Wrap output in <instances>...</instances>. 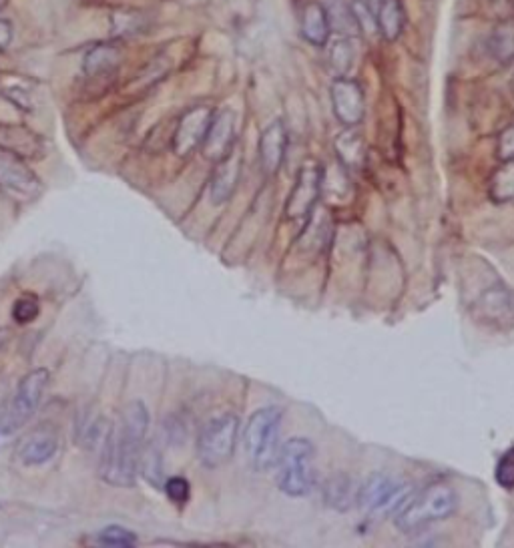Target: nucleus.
I'll use <instances>...</instances> for the list:
<instances>
[{
    "instance_id": "nucleus-1",
    "label": "nucleus",
    "mask_w": 514,
    "mask_h": 548,
    "mask_svg": "<svg viewBox=\"0 0 514 548\" xmlns=\"http://www.w3.org/2000/svg\"><path fill=\"white\" fill-rule=\"evenodd\" d=\"M149 430V410L143 402L123 408L119 424L105 432L101 450V478L111 486H133L139 472V456Z\"/></svg>"
},
{
    "instance_id": "nucleus-2",
    "label": "nucleus",
    "mask_w": 514,
    "mask_h": 548,
    "mask_svg": "<svg viewBox=\"0 0 514 548\" xmlns=\"http://www.w3.org/2000/svg\"><path fill=\"white\" fill-rule=\"evenodd\" d=\"M458 508V494L446 482H432L410 496L396 512L394 524L404 534H414L434 522L450 518Z\"/></svg>"
},
{
    "instance_id": "nucleus-3",
    "label": "nucleus",
    "mask_w": 514,
    "mask_h": 548,
    "mask_svg": "<svg viewBox=\"0 0 514 548\" xmlns=\"http://www.w3.org/2000/svg\"><path fill=\"white\" fill-rule=\"evenodd\" d=\"M284 412L276 406L255 410L245 426L243 442L247 458L255 470H270L280 456V428Z\"/></svg>"
},
{
    "instance_id": "nucleus-4",
    "label": "nucleus",
    "mask_w": 514,
    "mask_h": 548,
    "mask_svg": "<svg viewBox=\"0 0 514 548\" xmlns=\"http://www.w3.org/2000/svg\"><path fill=\"white\" fill-rule=\"evenodd\" d=\"M314 444L306 438H290L278 456V486L284 494L300 498L312 492Z\"/></svg>"
},
{
    "instance_id": "nucleus-5",
    "label": "nucleus",
    "mask_w": 514,
    "mask_h": 548,
    "mask_svg": "<svg viewBox=\"0 0 514 548\" xmlns=\"http://www.w3.org/2000/svg\"><path fill=\"white\" fill-rule=\"evenodd\" d=\"M49 382L51 372L47 368H37L19 382L3 416H0V438H9L17 434L33 418Z\"/></svg>"
},
{
    "instance_id": "nucleus-6",
    "label": "nucleus",
    "mask_w": 514,
    "mask_h": 548,
    "mask_svg": "<svg viewBox=\"0 0 514 548\" xmlns=\"http://www.w3.org/2000/svg\"><path fill=\"white\" fill-rule=\"evenodd\" d=\"M239 436V418L233 412L219 414L203 424L197 436V458L205 468L227 464L235 452Z\"/></svg>"
},
{
    "instance_id": "nucleus-7",
    "label": "nucleus",
    "mask_w": 514,
    "mask_h": 548,
    "mask_svg": "<svg viewBox=\"0 0 514 548\" xmlns=\"http://www.w3.org/2000/svg\"><path fill=\"white\" fill-rule=\"evenodd\" d=\"M410 496L412 490L406 484L396 482L384 472L370 474L358 488V502L372 516L394 514Z\"/></svg>"
},
{
    "instance_id": "nucleus-8",
    "label": "nucleus",
    "mask_w": 514,
    "mask_h": 548,
    "mask_svg": "<svg viewBox=\"0 0 514 548\" xmlns=\"http://www.w3.org/2000/svg\"><path fill=\"white\" fill-rule=\"evenodd\" d=\"M322 181H324V171L318 163L310 161L300 169L298 181L286 203V219L306 221L316 211V205L322 193Z\"/></svg>"
},
{
    "instance_id": "nucleus-9",
    "label": "nucleus",
    "mask_w": 514,
    "mask_h": 548,
    "mask_svg": "<svg viewBox=\"0 0 514 548\" xmlns=\"http://www.w3.org/2000/svg\"><path fill=\"white\" fill-rule=\"evenodd\" d=\"M0 187L21 199H33L43 189L39 177L23 157L5 147H0Z\"/></svg>"
},
{
    "instance_id": "nucleus-10",
    "label": "nucleus",
    "mask_w": 514,
    "mask_h": 548,
    "mask_svg": "<svg viewBox=\"0 0 514 548\" xmlns=\"http://www.w3.org/2000/svg\"><path fill=\"white\" fill-rule=\"evenodd\" d=\"M330 101L336 119L344 127H358L364 121L366 101L358 81L348 77H336L330 85Z\"/></svg>"
},
{
    "instance_id": "nucleus-11",
    "label": "nucleus",
    "mask_w": 514,
    "mask_h": 548,
    "mask_svg": "<svg viewBox=\"0 0 514 548\" xmlns=\"http://www.w3.org/2000/svg\"><path fill=\"white\" fill-rule=\"evenodd\" d=\"M213 115L215 111L207 105L191 107L181 115L173 135V151L177 157H189L195 149L201 147Z\"/></svg>"
},
{
    "instance_id": "nucleus-12",
    "label": "nucleus",
    "mask_w": 514,
    "mask_h": 548,
    "mask_svg": "<svg viewBox=\"0 0 514 548\" xmlns=\"http://www.w3.org/2000/svg\"><path fill=\"white\" fill-rule=\"evenodd\" d=\"M474 316L496 328H506L514 324V294L504 286L488 288L476 302H474Z\"/></svg>"
},
{
    "instance_id": "nucleus-13",
    "label": "nucleus",
    "mask_w": 514,
    "mask_h": 548,
    "mask_svg": "<svg viewBox=\"0 0 514 548\" xmlns=\"http://www.w3.org/2000/svg\"><path fill=\"white\" fill-rule=\"evenodd\" d=\"M235 113L231 109L215 111L205 139L201 143V153L205 159L217 163L235 147Z\"/></svg>"
},
{
    "instance_id": "nucleus-14",
    "label": "nucleus",
    "mask_w": 514,
    "mask_h": 548,
    "mask_svg": "<svg viewBox=\"0 0 514 548\" xmlns=\"http://www.w3.org/2000/svg\"><path fill=\"white\" fill-rule=\"evenodd\" d=\"M241 167H243V155L237 149V145L223 159L215 163L211 185H209V195L215 205H221L231 199L241 177Z\"/></svg>"
},
{
    "instance_id": "nucleus-15",
    "label": "nucleus",
    "mask_w": 514,
    "mask_h": 548,
    "mask_svg": "<svg viewBox=\"0 0 514 548\" xmlns=\"http://www.w3.org/2000/svg\"><path fill=\"white\" fill-rule=\"evenodd\" d=\"M59 450V432L53 424L37 426L21 444L19 458L25 466H43L55 458Z\"/></svg>"
},
{
    "instance_id": "nucleus-16",
    "label": "nucleus",
    "mask_w": 514,
    "mask_h": 548,
    "mask_svg": "<svg viewBox=\"0 0 514 548\" xmlns=\"http://www.w3.org/2000/svg\"><path fill=\"white\" fill-rule=\"evenodd\" d=\"M286 151H288V129L282 119H276L260 135V161L266 175H276L282 169L286 161Z\"/></svg>"
},
{
    "instance_id": "nucleus-17",
    "label": "nucleus",
    "mask_w": 514,
    "mask_h": 548,
    "mask_svg": "<svg viewBox=\"0 0 514 548\" xmlns=\"http://www.w3.org/2000/svg\"><path fill=\"white\" fill-rule=\"evenodd\" d=\"M123 61V51L117 43H101L93 47L83 59V75L89 81H101L111 77Z\"/></svg>"
},
{
    "instance_id": "nucleus-18",
    "label": "nucleus",
    "mask_w": 514,
    "mask_h": 548,
    "mask_svg": "<svg viewBox=\"0 0 514 548\" xmlns=\"http://www.w3.org/2000/svg\"><path fill=\"white\" fill-rule=\"evenodd\" d=\"M300 33L314 47H326L332 35L326 5L310 0L300 11Z\"/></svg>"
},
{
    "instance_id": "nucleus-19",
    "label": "nucleus",
    "mask_w": 514,
    "mask_h": 548,
    "mask_svg": "<svg viewBox=\"0 0 514 548\" xmlns=\"http://www.w3.org/2000/svg\"><path fill=\"white\" fill-rule=\"evenodd\" d=\"M334 151L340 163L350 171H358L366 163V143L356 127H346V131L336 137Z\"/></svg>"
},
{
    "instance_id": "nucleus-20",
    "label": "nucleus",
    "mask_w": 514,
    "mask_h": 548,
    "mask_svg": "<svg viewBox=\"0 0 514 548\" xmlns=\"http://www.w3.org/2000/svg\"><path fill=\"white\" fill-rule=\"evenodd\" d=\"M374 17H376L378 33L384 37V41L394 43L400 39L406 25V13L402 7V0H380Z\"/></svg>"
},
{
    "instance_id": "nucleus-21",
    "label": "nucleus",
    "mask_w": 514,
    "mask_h": 548,
    "mask_svg": "<svg viewBox=\"0 0 514 548\" xmlns=\"http://www.w3.org/2000/svg\"><path fill=\"white\" fill-rule=\"evenodd\" d=\"M326 11H328L332 33H338L340 37H348V39H356L362 35V29L356 21L352 5H348L346 0H330Z\"/></svg>"
},
{
    "instance_id": "nucleus-22",
    "label": "nucleus",
    "mask_w": 514,
    "mask_h": 548,
    "mask_svg": "<svg viewBox=\"0 0 514 548\" xmlns=\"http://www.w3.org/2000/svg\"><path fill=\"white\" fill-rule=\"evenodd\" d=\"M488 51L502 65L514 61V21H504L492 29L488 37Z\"/></svg>"
},
{
    "instance_id": "nucleus-23",
    "label": "nucleus",
    "mask_w": 514,
    "mask_h": 548,
    "mask_svg": "<svg viewBox=\"0 0 514 548\" xmlns=\"http://www.w3.org/2000/svg\"><path fill=\"white\" fill-rule=\"evenodd\" d=\"M488 195L494 203H514V161H504L492 173Z\"/></svg>"
},
{
    "instance_id": "nucleus-24",
    "label": "nucleus",
    "mask_w": 514,
    "mask_h": 548,
    "mask_svg": "<svg viewBox=\"0 0 514 548\" xmlns=\"http://www.w3.org/2000/svg\"><path fill=\"white\" fill-rule=\"evenodd\" d=\"M328 504L336 510H348L358 500V490L354 488L350 476L338 474L326 484Z\"/></svg>"
},
{
    "instance_id": "nucleus-25",
    "label": "nucleus",
    "mask_w": 514,
    "mask_h": 548,
    "mask_svg": "<svg viewBox=\"0 0 514 548\" xmlns=\"http://www.w3.org/2000/svg\"><path fill=\"white\" fill-rule=\"evenodd\" d=\"M328 63H330V71L336 77H348V73L352 71V67L356 63L354 41L348 37H340L338 41H334L330 47Z\"/></svg>"
},
{
    "instance_id": "nucleus-26",
    "label": "nucleus",
    "mask_w": 514,
    "mask_h": 548,
    "mask_svg": "<svg viewBox=\"0 0 514 548\" xmlns=\"http://www.w3.org/2000/svg\"><path fill=\"white\" fill-rule=\"evenodd\" d=\"M145 17L135 11H121L111 17V33L115 37H135L145 31Z\"/></svg>"
},
{
    "instance_id": "nucleus-27",
    "label": "nucleus",
    "mask_w": 514,
    "mask_h": 548,
    "mask_svg": "<svg viewBox=\"0 0 514 548\" xmlns=\"http://www.w3.org/2000/svg\"><path fill=\"white\" fill-rule=\"evenodd\" d=\"M139 472L155 486L161 484V454L155 446H143L139 456Z\"/></svg>"
},
{
    "instance_id": "nucleus-28",
    "label": "nucleus",
    "mask_w": 514,
    "mask_h": 548,
    "mask_svg": "<svg viewBox=\"0 0 514 548\" xmlns=\"http://www.w3.org/2000/svg\"><path fill=\"white\" fill-rule=\"evenodd\" d=\"M97 540L99 544L103 546H117V548H129V546H135L137 544V536L135 532L123 528V526H107L103 528L99 534H97Z\"/></svg>"
},
{
    "instance_id": "nucleus-29",
    "label": "nucleus",
    "mask_w": 514,
    "mask_h": 548,
    "mask_svg": "<svg viewBox=\"0 0 514 548\" xmlns=\"http://www.w3.org/2000/svg\"><path fill=\"white\" fill-rule=\"evenodd\" d=\"M39 314H41V304L35 296H21L13 304V320L21 326L35 322L39 318Z\"/></svg>"
},
{
    "instance_id": "nucleus-30",
    "label": "nucleus",
    "mask_w": 514,
    "mask_h": 548,
    "mask_svg": "<svg viewBox=\"0 0 514 548\" xmlns=\"http://www.w3.org/2000/svg\"><path fill=\"white\" fill-rule=\"evenodd\" d=\"M494 478L498 486L512 490L514 488V446L508 448L496 462V472Z\"/></svg>"
},
{
    "instance_id": "nucleus-31",
    "label": "nucleus",
    "mask_w": 514,
    "mask_h": 548,
    "mask_svg": "<svg viewBox=\"0 0 514 548\" xmlns=\"http://www.w3.org/2000/svg\"><path fill=\"white\" fill-rule=\"evenodd\" d=\"M165 488V494L171 502L175 504H185L189 498H191V486H189V480L183 478V476H171L165 480L163 484Z\"/></svg>"
},
{
    "instance_id": "nucleus-32",
    "label": "nucleus",
    "mask_w": 514,
    "mask_h": 548,
    "mask_svg": "<svg viewBox=\"0 0 514 548\" xmlns=\"http://www.w3.org/2000/svg\"><path fill=\"white\" fill-rule=\"evenodd\" d=\"M496 155H498L500 163H504V161H514V125L506 127V129L498 135Z\"/></svg>"
},
{
    "instance_id": "nucleus-33",
    "label": "nucleus",
    "mask_w": 514,
    "mask_h": 548,
    "mask_svg": "<svg viewBox=\"0 0 514 548\" xmlns=\"http://www.w3.org/2000/svg\"><path fill=\"white\" fill-rule=\"evenodd\" d=\"M13 39V27L11 23L0 19V51H5Z\"/></svg>"
},
{
    "instance_id": "nucleus-34",
    "label": "nucleus",
    "mask_w": 514,
    "mask_h": 548,
    "mask_svg": "<svg viewBox=\"0 0 514 548\" xmlns=\"http://www.w3.org/2000/svg\"><path fill=\"white\" fill-rule=\"evenodd\" d=\"M13 340V332L11 328H0V352H3Z\"/></svg>"
},
{
    "instance_id": "nucleus-35",
    "label": "nucleus",
    "mask_w": 514,
    "mask_h": 548,
    "mask_svg": "<svg viewBox=\"0 0 514 548\" xmlns=\"http://www.w3.org/2000/svg\"><path fill=\"white\" fill-rule=\"evenodd\" d=\"M364 3H366L368 9L376 15V9H378V5H380V0H364Z\"/></svg>"
},
{
    "instance_id": "nucleus-36",
    "label": "nucleus",
    "mask_w": 514,
    "mask_h": 548,
    "mask_svg": "<svg viewBox=\"0 0 514 548\" xmlns=\"http://www.w3.org/2000/svg\"><path fill=\"white\" fill-rule=\"evenodd\" d=\"M5 3H7V0H0V9H3V7H5Z\"/></svg>"
}]
</instances>
